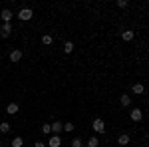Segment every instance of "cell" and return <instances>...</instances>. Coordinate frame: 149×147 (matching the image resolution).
I'll return each instance as SVG.
<instances>
[{"label": "cell", "instance_id": "cell-9", "mask_svg": "<svg viewBox=\"0 0 149 147\" xmlns=\"http://www.w3.org/2000/svg\"><path fill=\"white\" fill-rule=\"evenodd\" d=\"M18 111H20L18 103H8V107H6V113H10V115H16Z\"/></svg>", "mask_w": 149, "mask_h": 147}, {"label": "cell", "instance_id": "cell-4", "mask_svg": "<svg viewBox=\"0 0 149 147\" xmlns=\"http://www.w3.org/2000/svg\"><path fill=\"white\" fill-rule=\"evenodd\" d=\"M62 131H64V123H62V121H54V123H52V133H54V135H60Z\"/></svg>", "mask_w": 149, "mask_h": 147}, {"label": "cell", "instance_id": "cell-19", "mask_svg": "<svg viewBox=\"0 0 149 147\" xmlns=\"http://www.w3.org/2000/svg\"><path fill=\"white\" fill-rule=\"evenodd\" d=\"M42 133H46V135H48V133H52V125L44 123V125H42Z\"/></svg>", "mask_w": 149, "mask_h": 147}, {"label": "cell", "instance_id": "cell-23", "mask_svg": "<svg viewBox=\"0 0 149 147\" xmlns=\"http://www.w3.org/2000/svg\"><path fill=\"white\" fill-rule=\"evenodd\" d=\"M34 147H46V143H44V141H36Z\"/></svg>", "mask_w": 149, "mask_h": 147}, {"label": "cell", "instance_id": "cell-3", "mask_svg": "<svg viewBox=\"0 0 149 147\" xmlns=\"http://www.w3.org/2000/svg\"><path fill=\"white\" fill-rule=\"evenodd\" d=\"M12 16H14V14H12V10H8V8H4V10L0 12V18L4 20V24H10Z\"/></svg>", "mask_w": 149, "mask_h": 147}, {"label": "cell", "instance_id": "cell-18", "mask_svg": "<svg viewBox=\"0 0 149 147\" xmlns=\"http://www.w3.org/2000/svg\"><path fill=\"white\" fill-rule=\"evenodd\" d=\"M97 145H100L97 137H90V141H88V145H86V147H97Z\"/></svg>", "mask_w": 149, "mask_h": 147}, {"label": "cell", "instance_id": "cell-22", "mask_svg": "<svg viewBox=\"0 0 149 147\" xmlns=\"http://www.w3.org/2000/svg\"><path fill=\"white\" fill-rule=\"evenodd\" d=\"M127 4H129L127 0H117V6H119V8H127Z\"/></svg>", "mask_w": 149, "mask_h": 147}, {"label": "cell", "instance_id": "cell-12", "mask_svg": "<svg viewBox=\"0 0 149 147\" xmlns=\"http://www.w3.org/2000/svg\"><path fill=\"white\" fill-rule=\"evenodd\" d=\"M117 143H119V145H127V143H129V135H127V133H121V135L117 137Z\"/></svg>", "mask_w": 149, "mask_h": 147}, {"label": "cell", "instance_id": "cell-10", "mask_svg": "<svg viewBox=\"0 0 149 147\" xmlns=\"http://www.w3.org/2000/svg\"><path fill=\"white\" fill-rule=\"evenodd\" d=\"M131 91H133V93H137V95H143L145 88H143V84H133V86H131Z\"/></svg>", "mask_w": 149, "mask_h": 147}, {"label": "cell", "instance_id": "cell-16", "mask_svg": "<svg viewBox=\"0 0 149 147\" xmlns=\"http://www.w3.org/2000/svg\"><path fill=\"white\" fill-rule=\"evenodd\" d=\"M64 52H66V54H72V52H74V42H66V44H64Z\"/></svg>", "mask_w": 149, "mask_h": 147}, {"label": "cell", "instance_id": "cell-11", "mask_svg": "<svg viewBox=\"0 0 149 147\" xmlns=\"http://www.w3.org/2000/svg\"><path fill=\"white\" fill-rule=\"evenodd\" d=\"M141 117H143V111H141L139 107H135V109L131 111V119H133V121H141Z\"/></svg>", "mask_w": 149, "mask_h": 147}, {"label": "cell", "instance_id": "cell-15", "mask_svg": "<svg viewBox=\"0 0 149 147\" xmlns=\"http://www.w3.org/2000/svg\"><path fill=\"white\" fill-rule=\"evenodd\" d=\"M10 145L12 147H22L24 145V139H22V137H14V139L10 141Z\"/></svg>", "mask_w": 149, "mask_h": 147}, {"label": "cell", "instance_id": "cell-17", "mask_svg": "<svg viewBox=\"0 0 149 147\" xmlns=\"http://www.w3.org/2000/svg\"><path fill=\"white\" fill-rule=\"evenodd\" d=\"M0 131H2V133H8V131H10V123H8V121H2V123H0Z\"/></svg>", "mask_w": 149, "mask_h": 147}, {"label": "cell", "instance_id": "cell-8", "mask_svg": "<svg viewBox=\"0 0 149 147\" xmlns=\"http://www.w3.org/2000/svg\"><path fill=\"white\" fill-rule=\"evenodd\" d=\"M48 145H50V147H60V145H62L60 135H52V137H50V141H48Z\"/></svg>", "mask_w": 149, "mask_h": 147}, {"label": "cell", "instance_id": "cell-7", "mask_svg": "<svg viewBox=\"0 0 149 147\" xmlns=\"http://www.w3.org/2000/svg\"><path fill=\"white\" fill-rule=\"evenodd\" d=\"M133 30H123V32H121V40H123V42H131V40H133Z\"/></svg>", "mask_w": 149, "mask_h": 147}, {"label": "cell", "instance_id": "cell-14", "mask_svg": "<svg viewBox=\"0 0 149 147\" xmlns=\"http://www.w3.org/2000/svg\"><path fill=\"white\" fill-rule=\"evenodd\" d=\"M119 103H121V105H123V107H127V105H129V103H131V98H129V95H127V93H123V95H121V98H119Z\"/></svg>", "mask_w": 149, "mask_h": 147}, {"label": "cell", "instance_id": "cell-20", "mask_svg": "<svg viewBox=\"0 0 149 147\" xmlns=\"http://www.w3.org/2000/svg\"><path fill=\"white\" fill-rule=\"evenodd\" d=\"M72 147H84V143H81V139H80V137H76V139L72 141Z\"/></svg>", "mask_w": 149, "mask_h": 147}, {"label": "cell", "instance_id": "cell-13", "mask_svg": "<svg viewBox=\"0 0 149 147\" xmlns=\"http://www.w3.org/2000/svg\"><path fill=\"white\" fill-rule=\"evenodd\" d=\"M42 44H44V46H52V44H54V38H52L50 34H44V36H42Z\"/></svg>", "mask_w": 149, "mask_h": 147}, {"label": "cell", "instance_id": "cell-5", "mask_svg": "<svg viewBox=\"0 0 149 147\" xmlns=\"http://www.w3.org/2000/svg\"><path fill=\"white\" fill-rule=\"evenodd\" d=\"M12 32V24H2V28H0V36L2 38H8Z\"/></svg>", "mask_w": 149, "mask_h": 147}, {"label": "cell", "instance_id": "cell-21", "mask_svg": "<svg viewBox=\"0 0 149 147\" xmlns=\"http://www.w3.org/2000/svg\"><path fill=\"white\" fill-rule=\"evenodd\" d=\"M74 129H76V127H74V123H72V121H68V123L64 125V131H74Z\"/></svg>", "mask_w": 149, "mask_h": 147}, {"label": "cell", "instance_id": "cell-6", "mask_svg": "<svg viewBox=\"0 0 149 147\" xmlns=\"http://www.w3.org/2000/svg\"><path fill=\"white\" fill-rule=\"evenodd\" d=\"M20 60H22V52H20V50H12V52H10V62L18 64Z\"/></svg>", "mask_w": 149, "mask_h": 147}, {"label": "cell", "instance_id": "cell-2", "mask_svg": "<svg viewBox=\"0 0 149 147\" xmlns=\"http://www.w3.org/2000/svg\"><path fill=\"white\" fill-rule=\"evenodd\" d=\"M92 125H93V129H95L97 133H103V131H105V123H103V119H100V117H95Z\"/></svg>", "mask_w": 149, "mask_h": 147}, {"label": "cell", "instance_id": "cell-1", "mask_svg": "<svg viewBox=\"0 0 149 147\" xmlns=\"http://www.w3.org/2000/svg\"><path fill=\"white\" fill-rule=\"evenodd\" d=\"M32 16H34L32 8H22V10L18 12V18H20L22 22H28V20H32Z\"/></svg>", "mask_w": 149, "mask_h": 147}]
</instances>
